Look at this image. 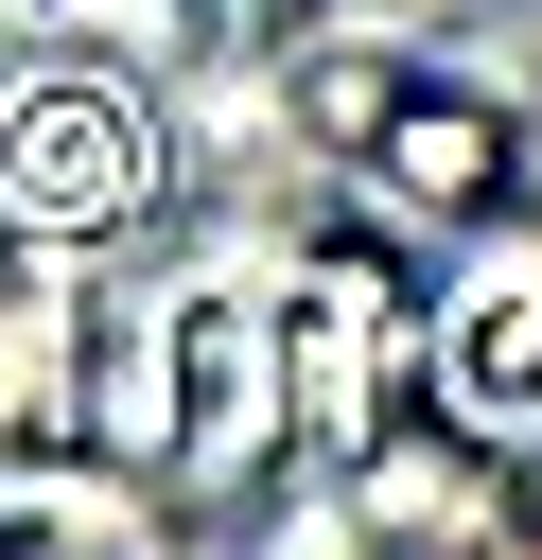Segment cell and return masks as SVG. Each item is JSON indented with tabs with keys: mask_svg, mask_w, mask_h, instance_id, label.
<instances>
[{
	"mask_svg": "<svg viewBox=\"0 0 542 560\" xmlns=\"http://www.w3.org/2000/svg\"><path fill=\"white\" fill-rule=\"evenodd\" d=\"M455 385H472V420H455V438H542V262H525V280H490V298L455 315Z\"/></svg>",
	"mask_w": 542,
	"mask_h": 560,
	"instance_id": "obj_4",
	"label": "cell"
},
{
	"mask_svg": "<svg viewBox=\"0 0 542 560\" xmlns=\"http://www.w3.org/2000/svg\"><path fill=\"white\" fill-rule=\"evenodd\" d=\"M210 18H297V0H210Z\"/></svg>",
	"mask_w": 542,
	"mask_h": 560,
	"instance_id": "obj_5",
	"label": "cell"
},
{
	"mask_svg": "<svg viewBox=\"0 0 542 560\" xmlns=\"http://www.w3.org/2000/svg\"><path fill=\"white\" fill-rule=\"evenodd\" d=\"M367 175H385L402 210H490V192H507V122L420 88V105H385V122H367Z\"/></svg>",
	"mask_w": 542,
	"mask_h": 560,
	"instance_id": "obj_3",
	"label": "cell"
},
{
	"mask_svg": "<svg viewBox=\"0 0 542 560\" xmlns=\"http://www.w3.org/2000/svg\"><path fill=\"white\" fill-rule=\"evenodd\" d=\"M157 210V105L122 70H17L0 88V228H140Z\"/></svg>",
	"mask_w": 542,
	"mask_h": 560,
	"instance_id": "obj_1",
	"label": "cell"
},
{
	"mask_svg": "<svg viewBox=\"0 0 542 560\" xmlns=\"http://www.w3.org/2000/svg\"><path fill=\"white\" fill-rule=\"evenodd\" d=\"M280 420H297V402H280V315H262V298H227V280H210V298H175V402L140 420V438H157V472H175V490H227V472H262V455H280Z\"/></svg>",
	"mask_w": 542,
	"mask_h": 560,
	"instance_id": "obj_2",
	"label": "cell"
}]
</instances>
